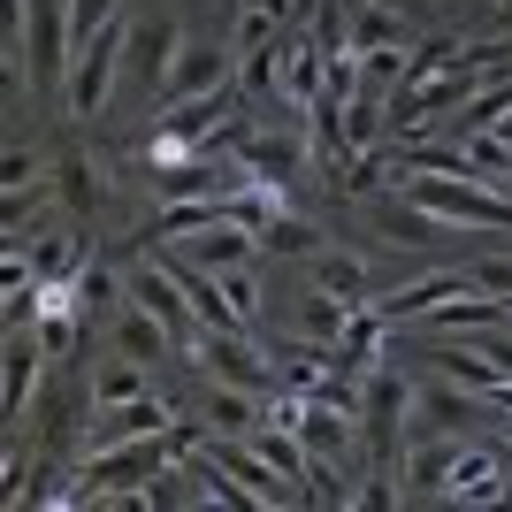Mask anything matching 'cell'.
<instances>
[{"label":"cell","instance_id":"cell-1","mask_svg":"<svg viewBox=\"0 0 512 512\" xmlns=\"http://www.w3.org/2000/svg\"><path fill=\"white\" fill-rule=\"evenodd\" d=\"M192 444V428L176 421V428H161V436H130V444H100L85 459V490H92V505H107V497L115 490H130V482H138V490H146L153 474L161 467H176V451Z\"/></svg>","mask_w":512,"mask_h":512},{"label":"cell","instance_id":"cell-2","mask_svg":"<svg viewBox=\"0 0 512 512\" xmlns=\"http://www.w3.org/2000/svg\"><path fill=\"white\" fill-rule=\"evenodd\" d=\"M123 46H130V23H123V16L77 46V62H69V85H62L69 115H85V123H92V115H107V92H115V62H123Z\"/></svg>","mask_w":512,"mask_h":512},{"label":"cell","instance_id":"cell-3","mask_svg":"<svg viewBox=\"0 0 512 512\" xmlns=\"http://www.w3.org/2000/svg\"><path fill=\"white\" fill-rule=\"evenodd\" d=\"M130 299L146 306V314H161L169 321V337H176V352H199V314H192V299H184V276H176L169 260H138L130 268Z\"/></svg>","mask_w":512,"mask_h":512},{"label":"cell","instance_id":"cell-4","mask_svg":"<svg viewBox=\"0 0 512 512\" xmlns=\"http://www.w3.org/2000/svg\"><path fill=\"white\" fill-rule=\"evenodd\" d=\"M192 360H199V367H214L222 383H245V390H260V398H268V390H283V367H276V352H260V344L245 337V329H207Z\"/></svg>","mask_w":512,"mask_h":512},{"label":"cell","instance_id":"cell-5","mask_svg":"<svg viewBox=\"0 0 512 512\" xmlns=\"http://www.w3.org/2000/svg\"><path fill=\"white\" fill-rule=\"evenodd\" d=\"M406 413H413V383L390 360H375V367H367V390H360V428L375 436L383 467H390V459H406V451H398V421H406Z\"/></svg>","mask_w":512,"mask_h":512},{"label":"cell","instance_id":"cell-6","mask_svg":"<svg viewBox=\"0 0 512 512\" xmlns=\"http://www.w3.org/2000/svg\"><path fill=\"white\" fill-rule=\"evenodd\" d=\"M490 398H482V390H467V383H413V421L428 428V436H467L474 421H490Z\"/></svg>","mask_w":512,"mask_h":512},{"label":"cell","instance_id":"cell-7","mask_svg":"<svg viewBox=\"0 0 512 512\" xmlns=\"http://www.w3.org/2000/svg\"><path fill=\"white\" fill-rule=\"evenodd\" d=\"M237 77V46H207V39H184V54H176L169 85H161V107L169 100H207V92H230Z\"/></svg>","mask_w":512,"mask_h":512},{"label":"cell","instance_id":"cell-8","mask_svg":"<svg viewBox=\"0 0 512 512\" xmlns=\"http://www.w3.org/2000/svg\"><path fill=\"white\" fill-rule=\"evenodd\" d=\"M283 428H299V444L314 451V467H329V459H352L360 451V413L352 406H329V398H306L299 406V421H283Z\"/></svg>","mask_w":512,"mask_h":512},{"label":"cell","instance_id":"cell-9","mask_svg":"<svg viewBox=\"0 0 512 512\" xmlns=\"http://www.w3.org/2000/svg\"><path fill=\"white\" fill-rule=\"evenodd\" d=\"M444 505H505L512 497V474H505V459L497 451H482V444H459V459H451V474H444Z\"/></svg>","mask_w":512,"mask_h":512},{"label":"cell","instance_id":"cell-10","mask_svg":"<svg viewBox=\"0 0 512 512\" xmlns=\"http://www.w3.org/2000/svg\"><path fill=\"white\" fill-rule=\"evenodd\" d=\"M237 161L253 169V184H291V176H306V161H314V138H299V130H245V138H237Z\"/></svg>","mask_w":512,"mask_h":512},{"label":"cell","instance_id":"cell-11","mask_svg":"<svg viewBox=\"0 0 512 512\" xmlns=\"http://www.w3.org/2000/svg\"><path fill=\"white\" fill-rule=\"evenodd\" d=\"M176 260H192V268H245V260H260V230H245V222H207V230H192V237H176Z\"/></svg>","mask_w":512,"mask_h":512},{"label":"cell","instance_id":"cell-12","mask_svg":"<svg viewBox=\"0 0 512 512\" xmlns=\"http://www.w3.org/2000/svg\"><path fill=\"white\" fill-rule=\"evenodd\" d=\"M176 54H184V31H176L169 16H153L130 31V69H138V85H146V100H161V85H169Z\"/></svg>","mask_w":512,"mask_h":512},{"label":"cell","instance_id":"cell-13","mask_svg":"<svg viewBox=\"0 0 512 512\" xmlns=\"http://www.w3.org/2000/svg\"><path fill=\"white\" fill-rule=\"evenodd\" d=\"M161 428H176V413L161 406V398H123V406H100V428H92V451L100 444H130V436H161Z\"/></svg>","mask_w":512,"mask_h":512},{"label":"cell","instance_id":"cell-14","mask_svg":"<svg viewBox=\"0 0 512 512\" xmlns=\"http://www.w3.org/2000/svg\"><path fill=\"white\" fill-rule=\"evenodd\" d=\"M207 428L214 436H253L260 421H268V413H260V390H245V383H222V375H214L207 383Z\"/></svg>","mask_w":512,"mask_h":512},{"label":"cell","instance_id":"cell-15","mask_svg":"<svg viewBox=\"0 0 512 512\" xmlns=\"http://www.w3.org/2000/svg\"><path fill=\"white\" fill-rule=\"evenodd\" d=\"M115 352H130V360H169L176 352V337H169V321L161 314H146L138 299H123V314H115Z\"/></svg>","mask_w":512,"mask_h":512},{"label":"cell","instance_id":"cell-16","mask_svg":"<svg viewBox=\"0 0 512 512\" xmlns=\"http://www.w3.org/2000/svg\"><path fill=\"white\" fill-rule=\"evenodd\" d=\"M459 283H474V276H451V268H444V276H421V283H406V291H383V299H375V314H383L390 329H398V321H421L428 306H444Z\"/></svg>","mask_w":512,"mask_h":512},{"label":"cell","instance_id":"cell-17","mask_svg":"<svg viewBox=\"0 0 512 512\" xmlns=\"http://www.w3.org/2000/svg\"><path fill=\"white\" fill-rule=\"evenodd\" d=\"M39 360H46V344L23 337V329H8V375H0V406H8V421H23V398H31V383H39Z\"/></svg>","mask_w":512,"mask_h":512},{"label":"cell","instance_id":"cell-18","mask_svg":"<svg viewBox=\"0 0 512 512\" xmlns=\"http://www.w3.org/2000/svg\"><path fill=\"white\" fill-rule=\"evenodd\" d=\"M413 85V46H360V92L398 100Z\"/></svg>","mask_w":512,"mask_h":512},{"label":"cell","instance_id":"cell-19","mask_svg":"<svg viewBox=\"0 0 512 512\" xmlns=\"http://www.w3.org/2000/svg\"><path fill=\"white\" fill-rule=\"evenodd\" d=\"M306 276H314L321 291H337V299H360V306H367V283H375V268H367L360 253H329V245H321V253L306 260Z\"/></svg>","mask_w":512,"mask_h":512},{"label":"cell","instance_id":"cell-20","mask_svg":"<svg viewBox=\"0 0 512 512\" xmlns=\"http://www.w3.org/2000/svg\"><path fill=\"white\" fill-rule=\"evenodd\" d=\"M360 46H421V39H413V23L398 16L390 0H360V8H352V54H360Z\"/></svg>","mask_w":512,"mask_h":512},{"label":"cell","instance_id":"cell-21","mask_svg":"<svg viewBox=\"0 0 512 512\" xmlns=\"http://www.w3.org/2000/svg\"><path fill=\"white\" fill-rule=\"evenodd\" d=\"M291 16H299V0H237V31H230V46H237V54H253V46H268Z\"/></svg>","mask_w":512,"mask_h":512},{"label":"cell","instance_id":"cell-22","mask_svg":"<svg viewBox=\"0 0 512 512\" xmlns=\"http://www.w3.org/2000/svg\"><path fill=\"white\" fill-rule=\"evenodd\" d=\"M283 69H291V46H283V39L237 54V85H245V100H276V92H283Z\"/></svg>","mask_w":512,"mask_h":512},{"label":"cell","instance_id":"cell-23","mask_svg":"<svg viewBox=\"0 0 512 512\" xmlns=\"http://www.w3.org/2000/svg\"><path fill=\"white\" fill-rule=\"evenodd\" d=\"M352 306L360 299H337V291H306V306H299V337H321V344H344V329H352Z\"/></svg>","mask_w":512,"mask_h":512},{"label":"cell","instance_id":"cell-24","mask_svg":"<svg viewBox=\"0 0 512 512\" xmlns=\"http://www.w3.org/2000/svg\"><path fill=\"white\" fill-rule=\"evenodd\" d=\"M260 253H283V260H314L321 253V230L314 222H299V214H268V222H260Z\"/></svg>","mask_w":512,"mask_h":512},{"label":"cell","instance_id":"cell-25","mask_svg":"<svg viewBox=\"0 0 512 512\" xmlns=\"http://www.w3.org/2000/svg\"><path fill=\"white\" fill-rule=\"evenodd\" d=\"M321 77H329V46H291V69H283V100L306 115V107L321 100Z\"/></svg>","mask_w":512,"mask_h":512},{"label":"cell","instance_id":"cell-26","mask_svg":"<svg viewBox=\"0 0 512 512\" xmlns=\"http://www.w3.org/2000/svg\"><path fill=\"white\" fill-rule=\"evenodd\" d=\"M123 398H146V360H115V367H100V375H92V413L100 406H123Z\"/></svg>","mask_w":512,"mask_h":512},{"label":"cell","instance_id":"cell-27","mask_svg":"<svg viewBox=\"0 0 512 512\" xmlns=\"http://www.w3.org/2000/svg\"><path fill=\"white\" fill-rule=\"evenodd\" d=\"M390 237H398V245H436V237H459L444 222V214H428L421 199H398V207H390Z\"/></svg>","mask_w":512,"mask_h":512},{"label":"cell","instance_id":"cell-28","mask_svg":"<svg viewBox=\"0 0 512 512\" xmlns=\"http://www.w3.org/2000/svg\"><path fill=\"white\" fill-rule=\"evenodd\" d=\"M31 268H39V283H77L85 245H77V237H39V245H31Z\"/></svg>","mask_w":512,"mask_h":512},{"label":"cell","instance_id":"cell-29","mask_svg":"<svg viewBox=\"0 0 512 512\" xmlns=\"http://www.w3.org/2000/svg\"><path fill=\"white\" fill-rule=\"evenodd\" d=\"M62 199H69L77 214L100 207V199H107V169H100V161H85V153H77V161H62Z\"/></svg>","mask_w":512,"mask_h":512},{"label":"cell","instance_id":"cell-30","mask_svg":"<svg viewBox=\"0 0 512 512\" xmlns=\"http://www.w3.org/2000/svg\"><path fill=\"white\" fill-rule=\"evenodd\" d=\"M222 299L237 306V321L260 314V268H253V260H245V268H222Z\"/></svg>","mask_w":512,"mask_h":512},{"label":"cell","instance_id":"cell-31","mask_svg":"<svg viewBox=\"0 0 512 512\" xmlns=\"http://www.w3.org/2000/svg\"><path fill=\"white\" fill-rule=\"evenodd\" d=\"M0 192H8V199L39 192V161H31L23 146H8V161H0Z\"/></svg>","mask_w":512,"mask_h":512},{"label":"cell","instance_id":"cell-32","mask_svg":"<svg viewBox=\"0 0 512 512\" xmlns=\"http://www.w3.org/2000/svg\"><path fill=\"white\" fill-rule=\"evenodd\" d=\"M115 23V0H69V31H77V46L92 39V31H107Z\"/></svg>","mask_w":512,"mask_h":512},{"label":"cell","instance_id":"cell-33","mask_svg":"<svg viewBox=\"0 0 512 512\" xmlns=\"http://www.w3.org/2000/svg\"><path fill=\"white\" fill-rule=\"evenodd\" d=\"M497 31H512V0H497Z\"/></svg>","mask_w":512,"mask_h":512},{"label":"cell","instance_id":"cell-34","mask_svg":"<svg viewBox=\"0 0 512 512\" xmlns=\"http://www.w3.org/2000/svg\"><path fill=\"white\" fill-rule=\"evenodd\" d=\"M505 199H512V176H505Z\"/></svg>","mask_w":512,"mask_h":512},{"label":"cell","instance_id":"cell-35","mask_svg":"<svg viewBox=\"0 0 512 512\" xmlns=\"http://www.w3.org/2000/svg\"><path fill=\"white\" fill-rule=\"evenodd\" d=\"M352 8H360V0H352Z\"/></svg>","mask_w":512,"mask_h":512}]
</instances>
